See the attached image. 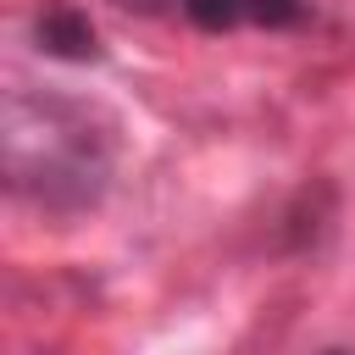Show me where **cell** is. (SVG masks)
Wrapping results in <instances>:
<instances>
[{
    "instance_id": "6da1fadb",
    "label": "cell",
    "mask_w": 355,
    "mask_h": 355,
    "mask_svg": "<svg viewBox=\"0 0 355 355\" xmlns=\"http://www.w3.org/2000/svg\"><path fill=\"white\" fill-rule=\"evenodd\" d=\"M116 161V128L94 105L61 94H11L6 105V172L17 194L44 211H83L105 194Z\"/></svg>"
},
{
    "instance_id": "7a4b0ae2",
    "label": "cell",
    "mask_w": 355,
    "mask_h": 355,
    "mask_svg": "<svg viewBox=\"0 0 355 355\" xmlns=\"http://www.w3.org/2000/svg\"><path fill=\"white\" fill-rule=\"evenodd\" d=\"M178 11L205 33H233V28H300L311 17V0H183Z\"/></svg>"
},
{
    "instance_id": "277c9868",
    "label": "cell",
    "mask_w": 355,
    "mask_h": 355,
    "mask_svg": "<svg viewBox=\"0 0 355 355\" xmlns=\"http://www.w3.org/2000/svg\"><path fill=\"white\" fill-rule=\"evenodd\" d=\"M111 6L139 11V17H161V11H172V6H183V0H111Z\"/></svg>"
},
{
    "instance_id": "3957f363",
    "label": "cell",
    "mask_w": 355,
    "mask_h": 355,
    "mask_svg": "<svg viewBox=\"0 0 355 355\" xmlns=\"http://www.w3.org/2000/svg\"><path fill=\"white\" fill-rule=\"evenodd\" d=\"M33 33H39V50L44 55H61V61H94L100 55V39H94L89 17L72 11V6H50Z\"/></svg>"
}]
</instances>
